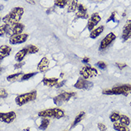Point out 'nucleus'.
<instances>
[{
  "mask_svg": "<svg viewBox=\"0 0 131 131\" xmlns=\"http://www.w3.org/2000/svg\"><path fill=\"white\" fill-rule=\"evenodd\" d=\"M102 93L104 95H123L127 96L128 94H131V85L125 84L118 85L111 89H105Z\"/></svg>",
  "mask_w": 131,
  "mask_h": 131,
  "instance_id": "2",
  "label": "nucleus"
},
{
  "mask_svg": "<svg viewBox=\"0 0 131 131\" xmlns=\"http://www.w3.org/2000/svg\"><path fill=\"white\" fill-rule=\"evenodd\" d=\"M37 74V72H34V73H26L23 75V76L21 77V81H26V80H29L31 78L34 77V75Z\"/></svg>",
  "mask_w": 131,
  "mask_h": 131,
  "instance_id": "29",
  "label": "nucleus"
},
{
  "mask_svg": "<svg viewBox=\"0 0 131 131\" xmlns=\"http://www.w3.org/2000/svg\"><path fill=\"white\" fill-rule=\"evenodd\" d=\"M115 39H116V36L113 33H109L108 35L101 41V42L100 43V46H99V49L101 51H103V50H105V49H107L108 46L113 42V41Z\"/></svg>",
  "mask_w": 131,
  "mask_h": 131,
  "instance_id": "8",
  "label": "nucleus"
},
{
  "mask_svg": "<svg viewBox=\"0 0 131 131\" xmlns=\"http://www.w3.org/2000/svg\"><path fill=\"white\" fill-rule=\"evenodd\" d=\"M116 15V12H113L111 14V16H110L109 18H108V19L107 20V22H109V21H115V16Z\"/></svg>",
  "mask_w": 131,
  "mask_h": 131,
  "instance_id": "34",
  "label": "nucleus"
},
{
  "mask_svg": "<svg viewBox=\"0 0 131 131\" xmlns=\"http://www.w3.org/2000/svg\"><path fill=\"white\" fill-rule=\"evenodd\" d=\"M113 128L117 131H130L129 128L124 125L121 124V123H115L113 124Z\"/></svg>",
  "mask_w": 131,
  "mask_h": 131,
  "instance_id": "23",
  "label": "nucleus"
},
{
  "mask_svg": "<svg viewBox=\"0 0 131 131\" xmlns=\"http://www.w3.org/2000/svg\"><path fill=\"white\" fill-rule=\"evenodd\" d=\"M49 125V120L47 119L46 118H44L42 120V121L41 123V125H39V129L40 130H45L46 128H48Z\"/></svg>",
  "mask_w": 131,
  "mask_h": 131,
  "instance_id": "26",
  "label": "nucleus"
},
{
  "mask_svg": "<svg viewBox=\"0 0 131 131\" xmlns=\"http://www.w3.org/2000/svg\"><path fill=\"white\" fill-rule=\"evenodd\" d=\"M66 81H63L60 82V83H58L56 85V87L57 89H59V88H61V87H62L63 85L65 84Z\"/></svg>",
  "mask_w": 131,
  "mask_h": 131,
  "instance_id": "37",
  "label": "nucleus"
},
{
  "mask_svg": "<svg viewBox=\"0 0 131 131\" xmlns=\"http://www.w3.org/2000/svg\"><path fill=\"white\" fill-rule=\"evenodd\" d=\"M84 116H85V113L83 111L81 112L80 113H79L76 117H75V120H74V121L73 123V124L71 125V128H74L75 126H76L77 125L79 124L80 122L84 118Z\"/></svg>",
  "mask_w": 131,
  "mask_h": 131,
  "instance_id": "22",
  "label": "nucleus"
},
{
  "mask_svg": "<svg viewBox=\"0 0 131 131\" xmlns=\"http://www.w3.org/2000/svg\"><path fill=\"white\" fill-rule=\"evenodd\" d=\"M98 128L100 131H105L106 129H107V128H106V126H105V125L101 123H98Z\"/></svg>",
  "mask_w": 131,
  "mask_h": 131,
  "instance_id": "33",
  "label": "nucleus"
},
{
  "mask_svg": "<svg viewBox=\"0 0 131 131\" xmlns=\"http://www.w3.org/2000/svg\"><path fill=\"white\" fill-rule=\"evenodd\" d=\"M24 9L21 7H15L7 15L4 17L2 21L4 24L8 26L13 25L14 24L19 23L20 19L23 16Z\"/></svg>",
  "mask_w": 131,
  "mask_h": 131,
  "instance_id": "1",
  "label": "nucleus"
},
{
  "mask_svg": "<svg viewBox=\"0 0 131 131\" xmlns=\"http://www.w3.org/2000/svg\"><path fill=\"white\" fill-rule=\"evenodd\" d=\"M2 61V59H0V61Z\"/></svg>",
  "mask_w": 131,
  "mask_h": 131,
  "instance_id": "43",
  "label": "nucleus"
},
{
  "mask_svg": "<svg viewBox=\"0 0 131 131\" xmlns=\"http://www.w3.org/2000/svg\"><path fill=\"white\" fill-rule=\"evenodd\" d=\"M120 117H121V115L118 114V113H113L110 115V120H111L112 122L115 123V122H117L118 121H119Z\"/></svg>",
  "mask_w": 131,
  "mask_h": 131,
  "instance_id": "28",
  "label": "nucleus"
},
{
  "mask_svg": "<svg viewBox=\"0 0 131 131\" xmlns=\"http://www.w3.org/2000/svg\"><path fill=\"white\" fill-rule=\"evenodd\" d=\"M8 96L7 92L4 89H0V98H6Z\"/></svg>",
  "mask_w": 131,
  "mask_h": 131,
  "instance_id": "32",
  "label": "nucleus"
},
{
  "mask_svg": "<svg viewBox=\"0 0 131 131\" xmlns=\"http://www.w3.org/2000/svg\"><path fill=\"white\" fill-rule=\"evenodd\" d=\"M69 0H55L54 4L56 7H60V8H63L67 4L69 3Z\"/></svg>",
  "mask_w": 131,
  "mask_h": 131,
  "instance_id": "25",
  "label": "nucleus"
},
{
  "mask_svg": "<svg viewBox=\"0 0 131 131\" xmlns=\"http://www.w3.org/2000/svg\"><path fill=\"white\" fill-rule=\"evenodd\" d=\"M96 66H98L99 69H102V70H104V69H106V64L103 61H98L96 63Z\"/></svg>",
  "mask_w": 131,
  "mask_h": 131,
  "instance_id": "31",
  "label": "nucleus"
},
{
  "mask_svg": "<svg viewBox=\"0 0 131 131\" xmlns=\"http://www.w3.org/2000/svg\"><path fill=\"white\" fill-rule=\"evenodd\" d=\"M104 30V26H101L98 27L97 29H95L91 31V34H90V37L93 39H96L98 36H100L101 34L103 31Z\"/></svg>",
  "mask_w": 131,
  "mask_h": 131,
  "instance_id": "19",
  "label": "nucleus"
},
{
  "mask_svg": "<svg viewBox=\"0 0 131 131\" xmlns=\"http://www.w3.org/2000/svg\"><path fill=\"white\" fill-rule=\"evenodd\" d=\"M36 97H37V92L36 91H34L29 92V93H23V94L17 95L15 98V102L17 105L22 106L29 102L35 101Z\"/></svg>",
  "mask_w": 131,
  "mask_h": 131,
  "instance_id": "4",
  "label": "nucleus"
},
{
  "mask_svg": "<svg viewBox=\"0 0 131 131\" xmlns=\"http://www.w3.org/2000/svg\"><path fill=\"white\" fill-rule=\"evenodd\" d=\"M49 67V60L46 57H43L40 61L39 64L37 65V70L39 72H45Z\"/></svg>",
  "mask_w": 131,
  "mask_h": 131,
  "instance_id": "15",
  "label": "nucleus"
},
{
  "mask_svg": "<svg viewBox=\"0 0 131 131\" xmlns=\"http://www.w3.org/2000/svg\"><path fill=\"white\" fill-rule=\"evenodd\" d=\"M24 65V62H19L18 63H16L14 65V69H20L22 67V66Z\"/></svg>",
  "mask_w": 131,
  "mask_h": 131,
  "instance_id": "36",
  "label": "nucleus"
},
{
  "mask_svg": "<svg viewBox=\"0 0 131 131\" xmlns=\"http://www.w3.org/2000/svg\"><path fill=\"white\" fill-rule=\"evenodd\" d=\"M74 87L77 89H83V90H90L93 87V83L92 82L83 79L82 77L79 78L78 81L74 84Z\"/></svg>",
  "mask_w": 131,
  "mask_h": 131,
  "instance_id": "9",
  "label": "nucleus"
},
{
  "mask_svg": "<svg viewBox=\"0 0 131 131\" xmlns=\"http://www.w3.org/2000/svg\"><path fill=\"white\" fill-rule=\"evenodd\" d=\"M12 51V48L9 46L7 45H2V46H0V59H4L5 57H7L10 54Z\"/></svg>",
  "mask_w": 131,
  "mask_h": 131,
  "instance_id": "16",
  "label": "nucleus"
},
{
  "mask_svg": "<svg viewBox=\"0 0 131 131\" xmlns=\"http://www.w3.org/2000/svg\"><path fill=\"white\" fill-rule=\"evenodd\" d=\"M119 121H120V123H121V124L124 125L125 126L129 125H130V121L129 118H128V116H126V115H121Z\"/></svg>",
  "mask_w": 131,
  "mask_h": 131,
  "instance_id": "24",
  "label": "nucleus"
},
{
  "mask_svg": "<svg viewBox=\"0 0 131 131\" xmlns=\"http://www.w3.org/2000/svg\"><path fill=\"white\" fill-rule=\"evenodd\" d=\"M78 12L75 14V19H88L89 14L87 12V9L83 4H79L78 7Z\"/></svg>",
  "mask_w": 131,
  "mask_h": 131,
  "instance_id": "14",
  "label": "nucleus"
},
{
  "mask_svg": "<svg viewBox=\"0 0 131 131\" xmlns=\"http://www.w3.org/2000/svg\"><path fill=\"white\" fill-rule=\"evenodd\" d=\"M8 26H9L7 24H3V25L0 26V36H2L4 34H5L7 33Z\"/></svg>",
  "mask_w": 131,
  "mask_h": 131,
  "instance_id": "30",
  "label": "nucleus"
},
{
  "mask_svg": "<svg viewBox=\"0 0 131 131\" xmlns=\"http://www.w3.org/2000/svg\"><path fill=\"white\" fill-rule=\"evenodd\" d=\"M26 2L27 3L30 4H32V5H34L35 4V2L34 0H26Z\"/></svg>",
  "mask_w": 131,
  "mask_h": 131,
  "instance_id": "39",
  "label": "nucleus"
},
{
  "mask_svg": "<svg viewBox=\"0 0 131 131\" xmlns=\"http://www.w3.org/2000/svg\"><path fill=\"white\" fill-rule=\"evenodd\" d=\"M82 62L83 63H88L89 62V58H88V57H84L83 59V60H82Z\"/></svg>",
  "mask_w": 131,
  "mask_h": 131,
  "instance_id": "38",
  "label": "nucleus"
},
{
  "mask_svg": "<svg viewBox=\"0 0 131 131\" xmlns=\"http://www.w3.org/2000/svg\"><path fill=\"white\" fill-rule=\"evenodd\" d=\"M101 17L100 16V15L98 13L93 14L91 16V18H90V19L88 21V24H87L88 29L91 31L101 21Z\"/></svg>",
  "mask_w": 131,
  "mask_h": 131,
  "instance_id": "13",
  "label": "nucleus"
},
{
  "mask_svg": "<svg viewBox=\"0 0 131 131\" xmlns=\"http://www.w3.org/2000/svg\"><path fill=\"white\" fill-rule=\"evenodd\" d=\"M16 116V113L14 111H10L8 113H0V121L3 123L9 124L15 120Z\"/></svg>",
  "mask_w": 131,
  "mask_h": 131,
  "instance_id": "11",
  "label": "nucleus"
},
{
  "mask_svg": "<svg viewBox=\"0 0 131 131\" xmlns=\"http://www.w3.org/2000/svg\"><path fill=\"white\" fill-rule=\"evenodd\" d=\"M4 8L3 5H2V4H0V10H2Z\"/></svg>",
  "mask_w": 131,
  "mask_h": 131,
  "instance_id": "40",
  "label": "nucleus"
},
{
  "mask_svg": "<svg viewBox=\"0 0 131 131\" xmlns=\"http://www.w3.org/2000/svg\"><path fill=\"white\" fill-rule=\"evenodd\" d=\"M115 65H116V66L118 67V69H121V70L123 69L124 68H125V67L127 66V65H126L125 63H116Z\"/></svg>",
  "mask_w": 131,
  "mask_h": 131,
  "instance_id": "35",
  "label": "nucleus"
},
{
  "mask_svg": "<svg viewBox=\"0 0 131 131\" xmlns=\"http://www.w3.org/2000/svg\"><path fill=\"white\" fill-rule=\"evenodd\" d=\"M28 53V51L26 48H24L21 50H20L19 51L16 53V54L15 55V60L17 62H21L22 60L24 59V57L26 56V55Z\"/></svg>",
  "mask_w": 131,
  "mask_h": 131,
  "instance_id": "18",
  "label": "nucleus"
},
{
  "mask_svg": "<svg viewBox=\"0 0 131 131\" xmlns=\"http://www.w3.org/2000/svg\"><path fill=\"white\" fill-rule=\"evenodd\" d=\"M75 95L74 92H63L62 93L59 94L55 98H53V103L54 104L58 106L61 105L63 103L69 101L70 98L73 97Z\"/></svg>",
  "mask_w": 131,
  "mask_h": 131,
  "instance_id": "6",
  "label": "nucleus"
},
{
  "mask_svg": "<svg viewBox=\"0 0 131 131\" xmlns=\"http://www.w3.org/2000/svg\"><path fill=\"white\" fill-rule=\"evenodd\" d=\"M24 29V26L22 24L16 23L13 25H10L8 26L6 35L7 36H10V37L15 36V35H19L22 33Z\"/></svg>",
  "mask_w": 131,
  "mask_h": 131,
  "instance_id": "7",
  "label": "nucleus"
},
{
  "mask_svg": "<svg viewBox=\"0 0 131 131\" xmlns=\"http://www.w3.org/2000/svg\"><path fill=\"white\" fill-rule=\"evenodd\" d=\"M38 115L41 118H52L60 119L64 116V112L60 108H50L38 113Z\"/></svg>",
  "mask_w": 131,
  "mask_h": 131,
  "instance_id": "3",
  "label": "nucleus"
},
{
  "mask_svg": "<svg viewBox=\"0 0 131 131\" xmlns=\"http://www.w3.org/2000/svg\"><path fill=\"white\" fill-rule=\"evenodd\" d=\"M23 75V73H15V74L8 75L7 77V80L10 83H14V82L16 81L17 80H19V79H21Z\"/></svg>",
  "mask_w": 131,
  "mask_h": 131,
  "instance_id": "21",
  "label": "nucleus"
},
{
  "mask_svg": "<svg viewBox=\"0 0 131 131\" xmlns=\"http://www.w3.org/2000/svg\"><path fill=\"white\" fill-rule=\"evenodd\" d=\"M6 1H7V0H6Z\"/></svg>",
  "mask_w": 131,
  "mask_h": 131,
  "instance_id": "44",
  "label": "nucleus"
},
{
  "mask_svg": "<svg viewBox=\"0 0 131 131\" xmlns=\"http://www.w3.org/2000/svg\"><path fill=\"white\" fill-rule=\"evenodd\" d=\"M130 106H131V102H130Z\"/></svg>",
  "mask_w": 131,
  "mask_h": 131,
  "instance_id": "42",
  "label": "nucleus"
},
{
  "mask_svg": "<svg viewBox=\"0 0 131 131\" xmlns=\"http://www.w3.org/2000/svg\"><path fill=\"white\" fill-rule=\"evenodd\" d=\"M80 75L83 79H87L94 78L98 75V71L97 69L92 67L91 66H85L80 70Z\"/></svg>",
  "mask_w": 131,
  "mask_h": 131,
  "instance_id": "5",
  "label": "nucleus"
},
{
  "mask_svg": "<svg viewBox=\"0 0 131 131\" xmlns=\"http://www.w3.org/2000/svg\"><path fill=\"white\" fill-rule=\"evenodd\" d=\"M69 7H68V12H74L78 9L79 7V2L78 0H71L69 2Z\"/></svg>",
  "mask_w": 131,
  "mask_h": 131,
  "instance_id": "20",
  "label": "nucleus"
},
{
  "mask_svg": "<svg viewBox=\"0 0 131 131\" xmlns=\"http://www.w3.org/2000/svg\"><path fill=\"white\" fill-rule=\"evenodd\" d=\"M26 49L28 51V53H29V54L36 53L39 51V48L37 46H34V45H29L26 47Z\"/></svg>",
  "mask_w": 131,
  "mask_h": 131,
  "instance_id": "27",
  "label": "nucleus"
},
{
  "mask_svg": "<svg viewBox=\"0 0 131 131\" xmlns=\"http://www.w3.org/2000/svg\"><path fill=\"white\" fill-rule=\"evenodd\" d=\"M122 39L123 41H127L131 39V20H127L123 28Z\"/></svg>",
  "mask_w": 131,
  "mask_h": 131,
  "instance_id": "12",
  "label": "nucleus"
},
{
  "mask_svg": "<svg viewBox=\"0 0 131 131\" xmlns=\"http://www.w3.org/2000/svg\"><path fill=\"white\" fill-rule=\"evenodd\" d=\"M28 37H29V35L26 34H21L19 35H15V36L10 37L9 43L12 45L21 44V43L26 42L28 39Z\"/></svg>",
  "mask_w": 131,
  "mask_h": 131,
  "instance_id": "10",
  "label": "nucleus"
},
{
  "mask_svg": "<svg viewBox=\"0 0 131 131\" xmlns=\"http://www.w3.org/2000/svg\"><path fill=\"white\" fill-rule=\"evenodd\" d=\"M63 75V73H61V77H62Z\"/></svg>",
  "mask_w": 131,
  "mask_h": 131,
  "instance_id": "41",
  "label": "nucleus"
},
{
  "mask_svg": "<svg viewBox=\"0 0 131 131\" xmlns=\"http://www.w3.org/2000/svg\"><path fill=\"white\" fill-rule=\"evenodd\" d=\"M43 84L46 86H49V87H53V86H55V85L59 83V79L57 78H43L42 80Z\"/></svg>",
  "mask_w": 131,
  "mask_h": 131,
  "instance_id": "17",
  "label": "nucleus"
}]
</instances>
